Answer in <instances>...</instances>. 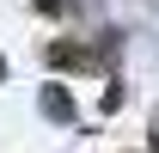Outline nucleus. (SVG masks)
<instances>
[{"label":"nucleus","mask_w":159,"mask_h":153,"mask_svg":"<svg viewBox=\"0 0 159 153\" xmlns=\"http://www.w3.org/2000/svg\"><path fill=\"white\" fill-rule=\"evenodd\" d=\"M0 74H6V61H0Z\"/></svg>","instance_id":"obj_2"},{"label":"nucleus","mask_w":159,"mask_h":153,"mask_svg":"<svg viewBox=\"0 0 159 153\" xmlns=\"http://www.w3.org/2000/svg\"><path fill=\"white\" fill-rule=\"evenodd\" d=\"M43 110H49V116H74V104H67L61 86H49V92H43Z\"/></svg>","instance_id":"obj_1"}]
</instances>
